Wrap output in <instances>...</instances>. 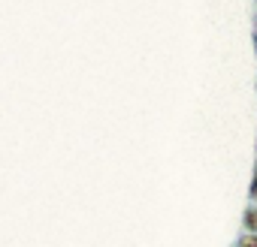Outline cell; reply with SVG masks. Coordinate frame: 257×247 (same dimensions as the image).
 Masks as SVG:
<instances>
[{"label":"cell","instance_id":"cell-3","mask_svg":"<svg viewBox=\"0 0 257 247\" xmlns=\"http://www.w3.org/2000/svg\"><path fill=\"white\" fill-rule=\"evenodd\" d=\"M248 202H257V163L251 169V181H248Z\"/></svg>","mask_w":257,"mask_h":247},{"label":"cell","instance_id":"cell-2","mask_svg":"<svg viewBox=\"0 0 257 247\" xmlns=\"http://www.w3.org/2000/svg\"><path fill=\"white\" fill-rule=\"evenodd\" d=\"M236 244H239V247H257V232L242 229V232H239V238H236Z\"/></svg>","mask_w":257,"mask_h":247},{"label":"cell","instance_id":"cell-1","mask_svg":"<svg viewBox=\"0 0 257 247\" xmlns=\"http://www.w3.org/2000/svg\"><path fill=\"white\" fill-rule=\"evenodd\" d=\"M242 229L257 232V202H248L245 205V211H242Z\"/></svg>","mask_w":257,"mask_h":247},{"label":"cell","instance_id":"cell-4","mask_svg":"<svg viewBox=\"0 0 257 247\" xmlns=\"http://www.w3.org/2000/svg\"><path fill=\"white\" fill-rule=\"evenodd\" d=\"M251 42H254V54H257V28L251 30Z\"/></svg>","mask_w":257,"mask_h":247},{"label":"cell","instance_id":"cell-5","mask_svg":"<svg viewBox=\"0 0 257 247\" xmlns=\"http://www.w3.org/2000/svg\"><path fill=\"white\" fill-rule=\"evenodd\" d=\"M254 151H257V139H254Z\"/></svg>","mask_w":257,"mask_h":247}]
</instances>
